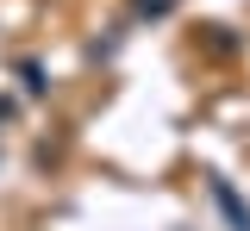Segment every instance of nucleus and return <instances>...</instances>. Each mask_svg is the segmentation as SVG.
<instances>
[{"label": "nucleus", "instance_id": "f257e3e1", "mask_svg": "<svg viewBox=\"0 0 250 231\" xmlns=\"http://www.w3.org/2000/svg\"><path fill=\"white\" fill-rule=\"evenodd\" d=\"M213 200L225 206V219H231V231H250V212H244V200L231 194V181H213Z\"/></svg>", "mask_w": 250, "mask_h": 231}, {"label": "nucleus", "instance_id": "f03ea898", "mask_svg": "<svg viewBox=\"0 0 250 231\" xmlns=\"http://www.w3.org/2000/svg\"><path fill=\"white\" fill-rule=\"evenodd\" d=\"M19 75H25V94H44V69L38 63H19Z\"/></svg>", "mask_w": 250, "mask_h": 231}]
</instances>
